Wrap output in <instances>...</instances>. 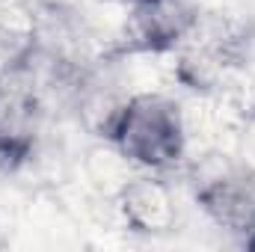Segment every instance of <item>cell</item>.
I'll use <instances>...</instances> for the list:
<instances>
[{
	"instance_id": "5b68a950",
	"label": "cell",
	"mask_w": 255,
	"mask_h": 252,
	"mask_svg": "<svg viewBox=\"0 0 255 252\" xmlns=\"http://www.w3.org/2000/svg\"><path fill=\"white\" fill-rule=\"evenodd\" d=\"M235 160L247 172V178L255 181V119H250L241 130V136H238V157Z\"/></svg>"
},
{
	"instance_id": "7a4b0ae2",
	"label": "cell",
	"mask_w": 255,
	"mask_h": 252,
	"mask_svg": "<svg viewBox=\"0 0 255 252\" xmlns=\"http://www.w3.org/2000/svg\"><path fill=\"white\" fill-rule=\"evenodd\" d=\"M128 39L139 51H169L187 42L199 27L190 0H125Z\"/></svg>"
},
{
	"instance_id": "277c9868",
	"label": "cell",
	"mask_w": 255,
	"mask_h": 252,
	"mask_svg": "<svg viewBox=\"0 0 255 252\" xmlns=\"http://www.w3.org/2000/svg\"><path fill=\"white\" fill-rule=\"evenodd\" d=\"M128 226L136 232H166L175 223V199L160 178H128V184L116 193Z\"/></svg>"
},
{
	"instance_id": "6da1fadb",
	"label": "cell",
	"mask_w": 255,
	"mask_h": 252,
	"mask_svg": "<svg viewBox=\"0 0 255 252\" xmlns=\"http://www.w3.org/2000/svg\"><path fill=\"white\" fill-rule=\"evenodd\" d=\"M107 139L130 160V166L163 172L172 169L187 148V127L178 104L163 95L125 98Z\"/></svg>"
},
{
	"instance_id": "3957f363",
	"label": "cell",
	"mask_w": 255,
	"mask_h": 252,
	"mask_svg": "<svg viewBox=\"0 0 255 252\" xmlns=\"http://www.w3.org/2000/svg\"><path fill=\"white\" fill-rule=\"evenodd\" d=\"M199 202L217 226L229 232H255V181L247 178L238 160L202 175Z\"/></svg>"
}]
</instances>
